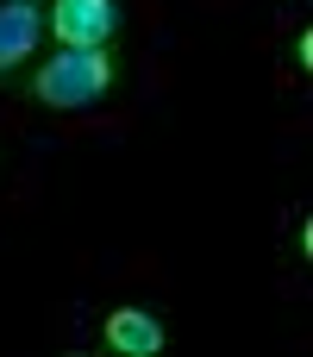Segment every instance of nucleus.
Masks as SVG:
<instances>
[{"label":"nucleus","mask_w":313,"mask_h":357,"mask_svg":"<svg viewBox=\"0 0 313 357\" xmlns=\"http://www.w3.org/2000/svg\"><path fill=\"white\" fill-rule=\"evenodd\" d=\"M44 31H50L44 0H0V82L6 88L44 56Z\"/></svg>","instance_id":"obj_3"},{"label":"nucleus","mask_w":313,"mask_h":357,"mask_svg":"<svg viewBox=\"0 0 313 357\" xmlns=\"http://www.w3.org/2000/svg\"><path fill=\"white\" fill-rule=\"evenodd\" d=\"M125 88V56L119 50H82V44H50L19 82L13 94L38 113H94L107 100H119Z\"/></svg>","instance_id":"obj_1"},{"label":"nucleus","mask_w":313,"mask_h":357,"mask_svg":"<svg viewBox=\"0 0 313 357\" xmlns=\"http://www.w3.org/2000/svg\"><path fill=\"white\" fill-rule=\"evenodd\" d=\"M100 345L119 351V357H157L163 345H169V326H163L157 307L125 301V307H107V320H100Z\"/></svg>","instance_id":"obj_4"},{"label":"nucleus","mask_w":313,"mask_h":357,"mask_svg":"<svg viewBox=\"0 0 313 357\" xmlns=\"http://www.w3.org/2000/svg\"><path fill=\"white\" fill-rule=\"evenodd\" d=\"M44 6H50V38L82 44V50H119L132 25L125 0H44Z\"/></svg>","instance_id":"obj_2"},{"label":"nucleus","mask_w":313,"mask_h":357,"mask_svg":"<svg viewBox=\"0 0 313 357\" xmlns=\"http://www.w3.org/2000/svg\"><path fill=\"white\" fill-rule=\"evenodd\" d=\"M295 63H301V69H313V31H307V25L295 31Z\"/></svg>","instance_id":"obj_5"}]
</instances>
